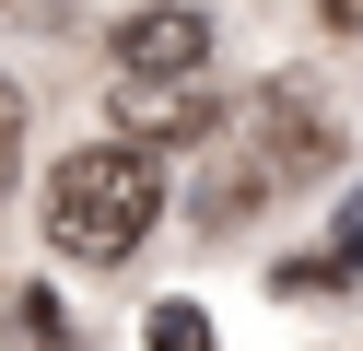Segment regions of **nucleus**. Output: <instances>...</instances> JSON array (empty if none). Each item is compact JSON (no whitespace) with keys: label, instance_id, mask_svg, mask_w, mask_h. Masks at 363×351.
Returning a JSON list of instances; mask_svg holds the SVG:
<instances>
[{"label":"nucleus","instance_id":"1","mask_svg":"<svg viewBox=\"0 0 363 351\" xmlns=\"http://www.w3.org/2000/svg\"><path fill=\"white\" fill-rule=\"evenodd\" d=\"M152 223H164V164L141 140H82L48 176V246L71 269H129Z\"/></svg>","mask_w":363,"mask_h":351},{"label":"nucleus","instance_id":"2","mask_svg":"<svg viewBox=\"0 0 363 351\" xmlns=\"http://www.w3.org/2000/svg\"><path fill=\"white\" fill-rule=\"evenodd\" d=\"M305 176H328V117H316L305 94H246L211 129V176H199L188 211L199 223H246L269 187H305Z\"/></svg>","mask_w":363,"mask_h":351},{"label":"nucleus","instance_id":"3","mask_svg":"<svg viewBox=\"0 0 363 351\" xmlns=\"http://www.w3.org/2000/svg\"><path fill=\"white\" fill-rule=\"evenodd\" d=\"M118 82H199L211 70V12H188V0H152V12L118 23Z\"/></svg>","mask_w":363,"mask_h":351},{"label":"nucleus","instance_id":"4","mask_svg":"<svg viewBox=\"0 0 363 351\" xmlns=\"http://www.w3.org/2000/svg\"><path fill=\"white\" fill-rule=\"evenodd\" d=\"M118 140H211V94L199 82H118Z\"/></svg>","mask_w":363,"mask_h":351},{"label":"nucleus","instance_id":"5","mask_svg":"<svg viewBox=\"0 0 363 351\" xmlns=\"http://www.w3.org/2000/svg\"><path fill=\"white\" fill-rule=\"evenodd\" d=\"M12 176H24V82L0 70V199H12Z\"/></svg>","mask_w":363,"mask_h":351},{"label":"nucleus","instance_id":"6","mask_svg":"<svg viewBox=\"0 0 363 351\" xmlns=\"http://www.w3.org/2000/svg\"><path fill=\"white\" fill-rule=\"evenodd\" d=\"M199 340H211L199 304H152V351H199Z\"/></svg>","mask_w":363,"mask_h":351},{"label":"nucleus","instance_id":"7","mask_svg":"<svg viewBox=\"0 0 363 351\" xmlns=\"http://www.w3.org/2000/svg\"><path fill=\"white\" fill-rule=\"evenodd\" d=\"M328 246H340V269H363V187L340 199V234H328Z\"/></svg>","mask_w":363,"mask_h":351},{"label":"nucleus","instance_id":"8","mask_svg":"<svg viewBox=\"0 0 363 351\" xmlns=\"http://www.w3.org/2000/svg\"><path fill=\"white\" fill-rule=\"evenodd\" d=\"M316 23L328 35H363V0H316Z\"/></svg>","mask_w":363,"mask_h":351}]
</instances>
